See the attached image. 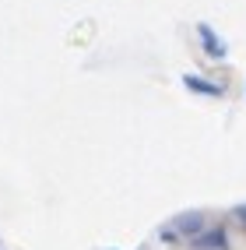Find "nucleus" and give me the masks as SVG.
I'll list each match as a JSON object with an SVG mask.
<instances>
[{
  "label": "nucleus",
  "instance_id": "1",
  "mask_svg": "<svg viewBox=\"0 0 246 250\" xmlns=\"http://www.w3.org/2000/svg\"><path fill=\"white\" fill-rule=\"evenodd\" d=\"M204 226H208L204 211H183V215H176V219L162 229V236H166V240H176V236H201Z\"/></svg>",
  "mask_w": 246,
  "mask_h": 250
},
{
  "label": "nucleus",
  "instance_id": "2",
  "mask_svg": "<svg viewBox=\"0 0 246 250\" xmlns=\"http://www.w3.org/2000/svg\"><path fill=\"white\" fill-rule=\"evenodd\" d=\"M197 32H201V42H204V49H208V57H215V60H222L225 53H228V46L215 36V28H211V25H201V28H197Z\"/></svg>",
  "mask_w": 246,
  "mask_h": 250
},
{
  "label": "nucleus",
  "instance_id": "3",
  "mask_svg": "<svg viewBox=\"0 0 246 250\" xmlns=\"http://www.w3.org/2000/svg\"><path fill=\"white\" fill-rule=\"evenodd\" d=\"M183 85L187 88H193V92H201V95H222V85H215V81H208V78H197V74H187L183 78Z\"/></svg>",
  "mask_w": 246,
  "mask_h": 250
},
{
  "label": "nucleus",
  "instance_id": "4",
  "mask_svg": "<svg viewBox=\"0 0 246 250\" xmlns=\"http://www.w3.org/2000/svg\"><path fill=\"white\" fill-rule=\"evenodd\" d=\"M193 243H197V250H222V247H225V232H222V229L201 232V236H197Z\"/></svg>",
  "mask_w": 246,
  "mask_h": 250
},
{
  "label": "nucleus",
  "instance_id": "5",
  "mask_svg": "<svg viewBox=\"0 0 246 250\" xmlns=\"http://www.w3.org/2000/svg\"><path fill=\"white\" fill-rule=\"evenodd\" d=\"M236 215H239V219L246 222V205H239V208H236Z\"/></svg>",
  "mask_w": 246,
  "mask_h": 250
}]
</instances>
